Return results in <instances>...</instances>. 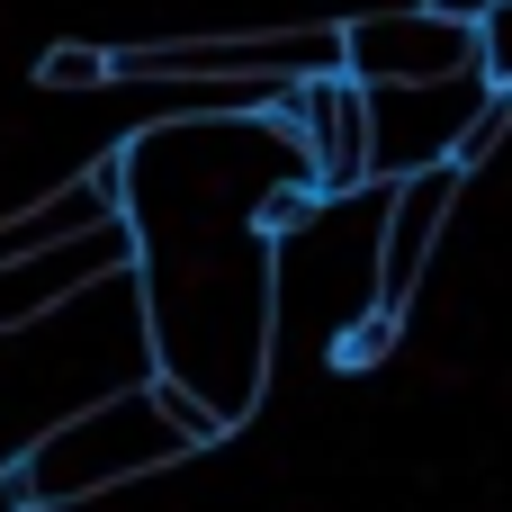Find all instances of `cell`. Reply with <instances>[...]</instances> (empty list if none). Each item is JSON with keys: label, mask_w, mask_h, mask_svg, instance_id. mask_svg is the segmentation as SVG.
<instances>
[{"label": "cell", "mask_w": 512, "mask_h": 512, "mask_svg": "<svg viewBox=\"0 0 512 512\" xmlns=\"http://www.w3.org/2000/svg\"><path fill=\"white\" fill-rule=\"evenodd\" d=\"M135 252H144V243H135V216H108V225H90V234H63V243L9 252V261H0V333H27L36 315L72 306L81 288L126 279Z\"/></svg>", "instance_id": "6"}, {"label": "cell", "mask_w": 512, "mask_h": 512, "mask_svg": "<svg viewBox=\"0 0 512 512\" xmlns=\"http://www.w3.org/2000/svg\"><path fill=\"white\" fill-rule=\"evenodd\" d=\"M0 512H36V486H27V468H0Z\"/></svg>", "instance_id": "12"}, {"label": "cell", "mask_w": 512, "mask_h": 512, "mask_svg": "<svg viewBox=\"0 0 512 512\" xmlns=\"http://www.w3.org/2000/svg\"><path fill=\"white\" fill-rule=\"evenodd\" d=\"M504 135H512V90L495 81V99H486V108L468 117V135H459V153H450V162H459V171H477V162H486V153H495Z\"/></svg>", "instance_id": "10"}, {"label": "cell", "mask_w": 512, "mask_h": 512, "mask_svg": "<svg viewBox=\"0 0 512 512\" xmlns=\"http://www.w3.org/2000/svg\"><path fill=\"white\" fill-rule=\"evenodd\" d=\"M207 441H225V414L198 405L180 378L153 369L144 387H117V396L63 414L54 432H36L18 468H27V486H36V504H90V495H108V486H126V477H153V468L198 459Z\"/></svg>", "instance_id": "2"}, {"label": "cell", "mask_w": 512, "mask_h": 512, "mask_svg": "<svg viewBox=\"0 0 512 512\" xmlns=\"http://www.w3.org/2000/svg\"><path fill=\"white\" fill-rule=\"evenodd\" d=\"M279 117L297 126V144L315 162V189H360L369 180V81L351 63H324V72L288 81Z\"/></svg>", "instance_id": "8"}, {"label": "cell", "mask_w": 512, "mask_h": 512, "mask_svg": "<svg viewBox=\"0 0 512 512\" xmlns=\"http://www.w3.org/2000/svg\"><path fill=\"white\" fill-rule=\"evenodd\" d=\"M135 279L153 315V369L180 378L198 405L225 414V432L270 387V333H279V243L270 225H135Z\"/></svg>", "instance_id": "1"}, {"label": "cell", "mask_w": 512, "mask_h": 512, "mask_svg": "<svg viewBox=\"0 0 512 512\" xmlns=\"http://www.w3.org/2000/svg\"><path fill=\"white\" fill-rule=\"evenodd\" d=\"M36 72H45V90H99V81H117V54H99V45H54Z\"/></svg>", "instance_id": "9"}, {"label": "cell", "mask_w": 512, "mask_h": 512, "mask_svg": "<svg viewBox=\"0 0 512 512\" xmlns=\"http://www.w3.org/2000/svg\"><path fill=\"white\" fill-rule=\"evenodd\" d=\"M342 63L369 90L378 81H441V72L486 63V36H477V18H459L441 0H423V9H369V18L342 27Z\"/></svg>", "instance_id": "5"}, {"label": "cell", "mask_w": 512, "mask_h": 512, "mask_svg": "<svg viewBox=\"0 0 512 512\" xmlns=\"http://www.w3.org/2000/svg\"><path fill=\"white\" fill-rule=\"evenodd\" d=\"M459 180H468L459 162H423V171L387 180V216H378V315L387 324H405V306H414V288H423V270L459 216Z\"/></svg>", "instance_id": "7"}, {"label": "cell", "mask_w": 512, "mask_h": 512, "mask_svg": "<svg viewBox=\"0 0 512 512\" xmlns=\"http://www.w3.org/2000/svg\"><path fill=\"white\" fill-rule=\"evenodd\" d=\"M477 36H486V72L512 81V0H495V9L477 18Z\"/></svg>", "instance_id": "11"}, {"label": "cell", "mask_w": 512, "mask_h": 512, "mask_svg": "<svg viewBox=\"0 0 512 512\" xmlns=\"http://www.w3.org/2000/svg\"><path fill=\"white\" fill-rule=\"evenodd\" d=\"M441 9H459V18H486V9H495V0H441Z\"/></svg>", "instance_id": "13"}, {"label": "cell", "mask_w": 512, "mask_h": 512, "mask_svg": "<svg viewBox=\"0 0 512 512\" xmlns=\"http://www.w3.org/2000/svg\"><path fill=\"white\" fill-rule=\"evenodd\" d=\"M495 99V72H441V81H378L369 90V180H405L423 162H450L468 117Z\"/></svg>", "instance_id": "4"}, {"label": "cell", "mask_w": 512, "mask_h": 512, "mask_svg": "<svg viewBox=\"0 0 512 512\" xmlns=\"http://www.w3.org/2000/svg\"><path fill=\"white\" fill-rule=\"evenodd\" d=\"M324 63H342V27H243V36L117 45V81H306Z\"/></svg>", "instance_id": "3"}]
</instances>
